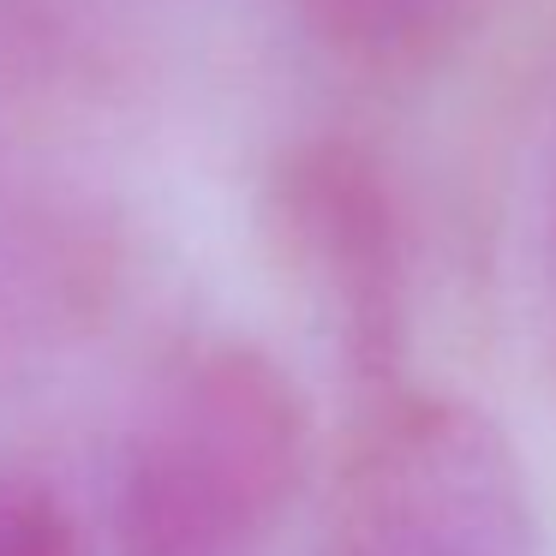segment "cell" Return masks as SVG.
<instances>
[{
  "label": "cell",
  "mask_w": 556,
  "mask_h": 556,
  "mask_svg": "<svg viewBox=\"0 0 556 556\" xmlns=\"http://www.w3.org/2000/svg\"><path fill=\"white\" fill-rule=\"evenodd\" d=\"M305 395L264 348L180 353L126 437L121 556H264L305 484Z\"/></svg>",
  "instance_id": "1"
},
{
  "label": "cell",
  "mask_w": 556,
  "mask_h": 556,
  "mask_svg": "<svg viewBox=\"0 0 556 556\" xmlns=\"http://www.w3.org/2000/svg\"><path fill=\"white\" fill-rule=\"evenodd\" d=\"M324 556H532L527 472L455 395L371 401L329 496Z\"/></svg>",
  "instance_id": "2"
},
{
  "label": "cell",
  "mask_w": 556,
  "mask_h": 556,
  "mask_svg": "<svg viewBox=\"0 0 556 556\" xmlns=\"http://www.w3.org/2000/svg\"><path fill=\"white\" fill-rule=\"evenodd\" d=\"M264 233L288 281L317 305L348 377L371 401L401 395L407 371V216L383 162L353 138H305L269 168Z\"/></svg>",
  "instance_id": "3"
},
{
  "label": "cell",
  "mask_w": 556,
  "mask_h": 556,
  "mask_svg": "<svg viewBox=\"0 0 556 556\" xmlns=\"http://www.w3.org/2000/svg\"><path fill=\"white\" fill-rule=\"evenodd\" d=\"M496 0H300L312 37L353 66H425L460 49Z\"/></svg>",
  "instance_id": "4"
},
{
  "label": "cell",
  "mask_w": 556,
  "mask_h": 556,
  "mask_svg": "<svg viewBox=\"0 0 556 556\" xmlns=\"http://www.w3.org/2000/svg\"><path fill=\"white\" fill-rule=\"evenodd\" d=\"M0 556H85V539L54 491L0 479Z\"/></svg>",
  "instance_id": "5"
}]
</instances>
